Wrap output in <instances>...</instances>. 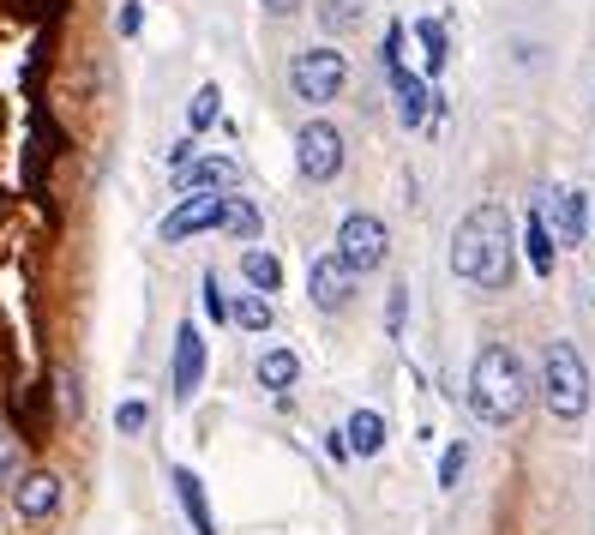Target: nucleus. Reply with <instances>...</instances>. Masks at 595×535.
I'll use <instances>...</instances> for the list:
<instances>
[{
    "label": "nucleus",
    "instance_id": "1",
    "mask_svg": "<svg viewBox=\"0 0 595 535\" xmlns=\"http://www.w3.org/2000/svg\"><path fill=\"white\" fill-rule=\"evenodd\" d=\"M511 265H518V247H511L505 205H476L452 235V271L476 289H505L511 283Z\"/></svg>",
    "mask_w": 595,
    "mask_h": 535
},
{
    "label": "nucleus",
    "instance_id": "2",
    "mask_svg": "<svg viewBox=\"0 0 595 535\" xmlns=\"http://www.w3.org/2000/svg\"><path fill=\"white\" fill-rule=\"evenodd\" d=\"M523 404H530V373H523L518 349L511 343H488L469 367V409H476L488 428H505L518 421Z\"/></svg>",
    "mask_w": 595,
    "mask_h": 535
},
{
    "label": "nucleus",
    "instance_id": "3",
    "mask_svg": "<svg viewBox=\"0 0 595 535\" xmlns=\"http://www.w3.org/2000/svg\"><path fill=\"white\" fill-rule=\"evenodd\" d=\"M542 397L559 421H583V409H590V367L566 337H554L542 355Z\"/></svg>",
    "mask_w": 595,
    "mask_h": 535
},
{
    "label": "nucleus",
    "instance_id": "4",
    "mask_svg": "<svg viewBox=\"0 0 595 535\" xmlns=\"http://www.w3.org/2000/svg\"><path fill=\"white\" fill-rule=\"evenodd\" d=\"M343 79H350V61H343L331 42L295 54V66H289V85H295L301 103H331V97L343 91Z\"/></svg>",
    "mask_w": 595,
    "mask_h": 535
},
{
    "label": "nucleus",
    "instance_id": "5",
    "mask_svg": "<svg viewBox=\"0 0 595 535\" xmlns=\"http://www.w3.org/2000/svg\"><path fill=\"white\" fill-rule=\"evenodd\" d=\"M391 253V235H385V222L367 217V211H355V217H343V229H337V259L350 265L355 277L362 271H379Z\"/></svg>",
    "mask_w": 595,
    "mask_h": 535
},
{
    "label": "nucleus",
    "instance_id": "6",
    "mask_svg": "<svg viewBox=\"0 0 595 535\" xmlns=\"http://www.w3.org/2000/svg\"><path fill=\"white\" fill-rule=\"evenodd\" d=\"M295 163L307 181H331L337 169H343V132L331 127V120H307V127L295 132Z\"/></svg>",
    "mask_w": 595,
    "mask_h": 535
},
{
    "label": "nucleus",
    "instance_id": "7",
    "mask_svg": "<svg viewBox=\"0 0 595 535\" xmlns=\"http://www.w3.org/2000/svg\"><path fill=\"white\" fill-rule=\"evenodd\" d=\"M61 506H66V482L54 470H25V475H18L13 511L25 523H54V518H61Z\"/></svg>",
    "mask_w": 595,
    "mask_h": 535
},
{
    "label": "nucleus",
    "instance_id": "8",
    "mask_svg": "<svg viewBox=\"0 0 595 535\" xmlns=\"http://www.w3.org/2000/svg\"><path fill=\"white\" fill-rule=\"evenodd\" d=\"M223 205H229V193H187L181 205L163 217V241H187V235H199V229H217Z\"/></svg>",
    "mask_w": 595,
    "mask_h": 535
},
{
    "label": "nucleus",
    "instance_id": "9",
    "mask_svg": "<svg viewBox=\"0 0 595 535\" xmlns=\"http://www.w3.org/2000/svg\"><path fill=\"white\" fill-rule=\"evenodd\" d=\"M199 379H205V331L187 319V326L175 331V404H193Z\"/></svg>",
    "mask_w": 595,
    "mask_h": 535
},
{
    "label": "nucleus",
    "instance_id": "10",
    "mask_svg": "<svg viewBox=\"0 0 595 535\" xmlns=\"http://www.w3.org/2000/svg\"><path fill=\"white\" fill-rule=\"evenodd\" d=\"M307 295H313V307L337 314V307L355 295V271L337 259V253H325V259H313V271H307Z\"/></svg>",
    "mask_w": 595,
    "mask_h": 535
},
{
    "label": "nucleus",
    "instance_id": "11",
    "mask_svg": "<svg viewBox=\"0 0 595 535\" xmlns=\"http://www.w3.org/2000/svg\"><path fill=\"white\" fill-rule=\"evenodd\" d=\"M391 97H397V120H403V127H421V120H428V103H440V97L415 79V73H403V66L391 73Z\"/></svg>",
    "mask_w": 595,
    "mask_h": 535
},
{
    "label": "nucleus",
    "instance_id": "12",
    "mask_svg": "<svg viewBox=\"0 0 595 535\" xmlns=\"http://www.w3.org/2000/svg\"><path fill=\"white\" fill-rule=\"evenodd\" d=\"M175 499H181V511H187V523H193V535H217V518H211L205 482H199L193 470H175Z\"/></svg>",
    "mask_w": 595,
    "mask_h": 535
},
{
    "label": "nucleus",
    "instance_id": "13",
    "mask_svg": "<svg viewBox=\"0 0 595 535\" xmlns=\"http://www.w3.org/2000/svg\"><path fill=\"white\" fill-rule=\"evenodd\" d=\"M583 222H590V199L583 193H554V247H578Z\"/></svg>",
    "mask_w": 595,
    "mask_h": 535
},
{
    "label": "nucleus",
    "instance_id": "14",
    "mask_svg": "<svg viewBox=\"0 0 595 535\" xmlns=\"http://www.w3.org/2000/svg\"><path fill=\"white\" fill-rule=\"evenodd\" d=\"M235 181H241V163L235 157H199L193 169H187V187H193V193H229Z\"/></svg>",
    "mask_w": 595,
    "mask_h": 535
},
{
    "label": "nucleus",
    "instance_id": "15",
    "mask_svg": "<svg viewBox=\"0 0 595 535\" xmlns=\"http://www.w3.org/2000/svg\"><path fill=\"white\" fill-rule=\"evenodd\" d=\"M343 440H350L355 457H379L385 451V416H379V409H355L350 428H343Z\"/></svg>",
    "mask_w": 595,
    "mask_h": 535
},
{
    "label": "nucleus",
    "instance_id": "16",
    "mask_svg": "<svg viewBox=\"0 0 595 535\" xmlns=\"http://www.w3.org/2000/svg\"><path fill=\"white\" fill-rule=\"evenodd\" d=\"M523 253H530V271L535 277H554V229H547V217H530L523 222Z\"/></svg>",
    "mask_w": 595,
    "mask_h": 535
},
{
    "label": "nucleus",
    "instance_id": "17",
    "mask_svg": "<svg viewBox=\"0 0 595 535\" xmlns=\"http://www.w3.org/2000/svg\"><path fill=\"white\" fill-rule=\"evenodd\" d=\"M295 379H301L295 349H265V355H259V385H265V392H289Z\"/></svg>",
    "mask_w": 595,
    "mask_h": 535
},
{
    "label": "nucleus",
    "instance_id": "18",
    "mask_svg": "<svg viewBox=\"0 0 595 535\" xmlns=\"http://www.w3.org/2000/svg\"><path fill=\"white\" fill-rule=\"evenodd\" d=\"M241 277H246L253 289H259V295H277V289H283V265H277L265 247L241 253Z\"/></svg>",
    "mask_w": 595,
    "mask_h": 535
},
{
    "label": "nucleus",
    "instance_id": "19",
    "mask_svg": "<svg viewBox=\"0 0 595 535\" xmlns=\"http://www.w3.org/2000/svg\"><path fill=\"white\" fill-rule=\"evenodd\" d=\"M18 475H25V440L13 433V421H0V487L13 494Z\"/></svg>",
    "mask_w": 595,
    "mask_h": 535
},
{
    "label": "nucleus",
    "instance_id": "20",
    "mask_svg": "<svg viewBox=\"0 0 595 535\" xmlns=\"http://www.w3.org/2000/svg\"><path fill=\"white\" fill-rule=\"evenodd\" d=\"M217 115H223V91H217V85H199V91H193V103H187V132L199 139V132H205Z\"/></svg>",
    "mask_w": 595,
    "mask_h": 535
},
{
    "label": "nucleus",
    "instance_id": "21",
    "mask_svg": "<svg viewBox=\"0 0 595 535\" xmlns=\"http://www.w3.org/2000/svg\"><path fill=\"white\" fill-rule=\"evenodd\" d=\"M229 319H235V326H241V331H271V301H265V295H241V301H235V307H229Z\"/></svg>",
    "mask_w": 595,
    "mask_h": 535
},
{
    "label": "nucleus",
    "instance_id": "22",
    "mask_svg": "<svg viewBox=\"0 0 595 535\" xmlns=\"http://www.w3.org/2000/svg\"><path fill=\"white\" fill-rule=\"evenodd\" d=\"M223 229L241 235V241H253V235H259V211L246 205V199H229V205H223Z\"/></svg>",
    "mask_w": 595,
    "mask_h": 535
},
{
    "label": "nucleus",
    "instance_id": "23",
    "mask_svg": "<svg viewBox=\"0 0 595 535\" xmlns=\"http://www.w3.org/2000/svg\"><path fill=\"white\" fill-rule=\"evenodd\" d=\"M415 37H421V49H428V73H440L445 54H452V49H445V25H440V18H421V25H415Z\"/></svg>",
    "mask_w": 595,
    "mask_h": 535
},
{
    "label": "nucleus",
    "instance_id": "24",
    "mask_svg": "<svg viewBox=\"0 0 595 535\" xmlns=\"http://www.w3.org/2000/svg\"><path fill=\"white\" fill-rule=\"evenodd\" d=\"M115 428L127 433V440H139V433L151 428V404H139V397H127V404L115 409Z\"/></svg>",
    "mask_w": 595,
    "mask_h": 535
},
{
    "label": "nucleus",
    "instance_id": "25",
    "mask_svg": "<svg viewBox=\"0 0 595 535\" xmlns=\"http://www.w3.org/2000/svg\"><path fill=\"white\" fill-rule=\"evenodd\" d=\"M464 470H469V445L452 440V445H445V457H440V487H457V482H464Z\"/></svg>",
    "mask_w": 595,
    "mask_h": 535
},
{
    "label": "nucleus",
    "instance_id": "26",
    "mask_svg": "<svg viewBox=\"0 0 595 535\" xmlns=\"http://www.w3.org/2000/svg\"><path fill=\"white\" fill-rule=\"evenodd\" d=\"M319 18H325V30H355L362 25V7H355V0H325Z\"/></svg>",
    "mask_w": 595,
    "mask_h": 535
},
{
    "label": "nucleus",
    "instance_id": "27",
    "mask_svg": "<svg viewBox=\"0 0 595 535\" xmlns=\"http://www.w3.org/2000/svg\"><path fill=\"white\" fill-rule=\"evenodd\" d=\"M379 61H385V73H397V66H403V25L385 30V49H379Z\"/></svg>",
    "mask_w": 595,
    "mask_h": 535
},
{
    "label": "nucleus",
    "instance_id": "28",
    "mask_svg": "<svg viewBox=\"0 0 595 535\" xmlns=\"http://www.w3.org/2000/svg\"><path fill=\"white\" fill-rule=\"evenodd\" d=\"M205 314H211V319H229V301H223L217 277H205Z\"/></svg>",
    "mask_w": 595,
    "mask_h": 535
},
{
    "label": "nucleus",
    "instance_id": "29",
    "mask_svg": "<svg viewBox=\"0 0 595 535\" xmlns=\"http://www.w3.org/2000/svg\"><path fill=\"white\" fill-rule=\"evenodd\" d=\"M168 163H175V169H181V175H187V169H193V163H199V151H193V132H187V139L175 144V151H168Z\"/></svg>",
    "mask_w": 595,
    "mask_h": 535
},
{
    "label": "nucleus",
    "instance_id": "30",
    "mask_svg": "<svg viewBox=\"0 0 595 535\" xmlns=\"http://www.w3.org/2000/svg\"><path fill=\"white\" fill-rule=\"evenodd\" d=\"M139 25H144V7H121V18H115L121 37H139Z\"/></svg>",
    "mask_w": 595,
    "mask_h": 535
},
{
    "label": "nucleus",
    "instance_id": "31",
    "mask_svg": "<svg viewBox=\"0 0 595 535\" xmlns=\"http://www.w3.org/2000/svg\"><path fill=\"white\" fill-rule=\"evenodd\" d=\"M325 451H331L337 463H343V457H355V451H350V440H343V433H331V440H325Z\"/></svg>",
    "mask_w": 595,
    "mask_h": 535
},
{
    "label": "nucleus",
    "instance_id": "32",
    "mask_svg": "<svg viewBox=\"0 0 595 535\" xmlns=\"http://www.w3.org/2000/svg\"><path fill=\"white\" fill-rule=\"evenodd\" d=\"M259 7H271V13H295L301 0H259Z\"/></svg>",
    "mask_w": 595,
    "mask_h": 535
}]
</instances>
